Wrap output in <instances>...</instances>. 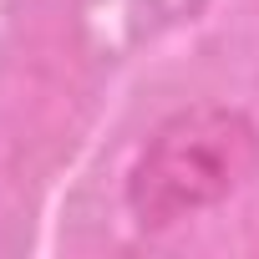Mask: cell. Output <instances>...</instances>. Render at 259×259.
Masks as SVG:
<instances>
[{
	"label": "cell",
	"instance_id": "obj_1",
	"mask_svg": "<svg viewBox=\"0 0 259 259\" xmlns=\"http://www.w3.org/2000/svg\"><path fill=\"white\" fill-rule=\"evenodd\" d=\"M259 168V133L234 107H188L173 112L148 138L133 178L127 208L143 229H173L219 208Z\"/></svg>",
	"mask_w": 259,
	"mask_h": 259
}]
</instances>
